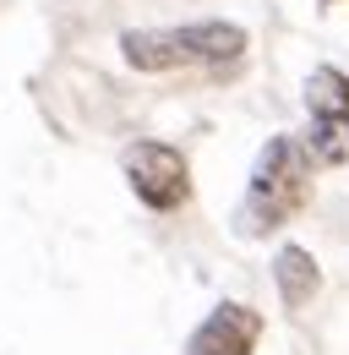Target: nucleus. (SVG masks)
<instances>
[{
  "label": "nucleus",
  "mask_w": 349,
  "mask_h": 355,
  "mask_svg": "<svg viewBox=\"0 0 349 355\" xmlns=\"http://www.w3.org/2000/svg\"><path fill=\"white\" fill-rule=\"evenodd\" d=\"M246 28L235 22H186V28H126L120 33V55L136 71H224L246 55Z\"/></svg>",
  "instance_id": "obj_1"
},
{
  "label": "nucleus",
  "mask_w": 349,
  "mask_h": 355,
  "mask_svg": "<svg viewBox=\"0 0 349 355\" xmlns=\"http://www.w3.org/2000/svg\"><path fill=\"white\" fill-rule=\"evenodd\" d=\"M311 153L295 137H267L246 180V202H240V230L246 235H273L284 219H295L311 197Z\"/></svg>",
  "instance_id": "obj_2"
},
{
  "label": "nucleus",
  "mask_w": 349,
  "mask_h": 355,
  "mask_svg": "<svg viewBox=\"0 0 349 355\" xmlns=\"http://www.w3.org/2000/svg\"><path fill=\"white\" fill-rule=\"evenodd\" d=\"M126 180L136 191L142 208L153 214H174L191 202V170H186V153L170 142H131L126 148Z\"/></svg>",
  "instance_id": "obj_3"
},
{
  "label": "nucleus",
  "mask_w": 349,
  "mask_h": 355,
  "mask_svg": "<svg viewBox=\"0 0 349 355\" xmlns=\"http://www.w3.org/2000/svg\"><path fill=\"white\" fill-rule=\"evenodd\" d=\"M257 339H262V317L257 311L240 306V301H218V306L197 322L186 355H251Z\"/></svg>",
  "instance_id": "obj_4"
},
{
  "label": "nucleus",
  "mask_w": 349,
  "mask_h": 355,
  "mask_svg": "<svg viewBox=\"0 0 349 355\" xmlns=\"http://www.w3.org/2000/svg\"><path fill=\"white\" fill-rule=\"evenodd\" d=\"M273 284H278V301L284 306H311V295L322 290V268L305 246H284L273 257Z\"/></svg>",
  "instance_id": "obj_5"
},
{
  "label": "nucleus",
  "mask_w": 349,
  "mask_h": 355,
  "mask_svg": "<svg viewBox=\"0 0 349 355\" xmlns=\"http://www.w3.org/2000/svg\"><path fill=\"white\" fill-rule=\"evenodd\" d=\"M305 153L311 164H349V115H311Z\"/></svg>",
  "instance_id": "obj_6"
},
{
  "label": "nucleus",
  "mask_w": 349,
  "mask_h": 355,
  "mask_svg": "<svg viewBox=\"0 0 349 355\" xmlns=\"http://www.w3.org/2000/svg\"><path fill=\"white\" fill-rule=\"evenodd\" d=\"M305 110L311 115H349V77L339 66H316L305 77Z\"/></svg>",
  "instance_id": "obj_7"
}]
</instances>
